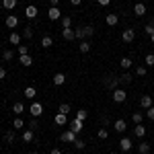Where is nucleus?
Segmentation results:
<instances>
[{
    "instance_id": "obj_26",
    "label": "nucleus",
    "mask_w": 154,
    "mask_h": 154,
    "mask_svg": "<svg viewBox=\"0 0 154 154\" xmlns=\"http://www.w3.org/2000/svg\"><path fill=\"white\" fill-rule=\"evenodd\" d=\"M58 113H64V115H70V113H72V107L68 105V103H62V105H60V109H58Z\"/></svg>"
},
{
    "instance_id": "obj_20",
    "label": "nucleus",
    "mask_w": 154,
    "mask_h": 154,
    "mask_svg": "<svg viewBox=\"0 0 154 154\" xmlns=\"http://www.w3.org/2000/svg\"><path fill=\"white\" fill-rule=\"evenodd\" d=\"M74 37H76V39H80V41H84V37H86V29H84V27L74 29Z\"/></svg>"
},
{
    "instance_id": "obj_56",
    "label": "nucleus",
    "mask_w": 154,
    "mask_h": 154,
    "mask_svg": "<svg viewBox=\"0 0 154 154\" xmlns=\"http://www.w3.org/2000/svg\"><path fill=\"white\" fill-rule=\"evenodd\" d=\"M0 58H2V56H0Z\"/></svg>"
},
{
    "instance_id": "obj_2",
    "label": "nucleus",
    "mask_w": 154,
    "mask_h": 154,
    "mask_svg": "<svg viewBox=\"0 0 154 154\" xmlns=\"http://www.w3.org/2000/svg\"><path fill=\"white\" fill-rule=\"evenodd\" d=\"M60 140H62V142H68V144H74L76 140H78V134L72 131V130H66L62 136H60Z\"/></svg>"
},
{
    "instance_id": "obj_52",
    "label": "nucleus",
    "mask_w": 154,
    "mask_h": 154,
    "mask_svg": "<svg viewBox=\"0 0 154 154\" xmlns=\"http://www.w3.org/2000/svg\"><path fill=\"white\" fill-rule=\"evenodd\" d=\"M49 4H51V6H58V4H60V0H49Z\"/></svg>"
},
{
    "instance_id": "obj_47",
    "label": "nucleus",
    "mask_w": 154,
    "mask_h": 154,
    "mask_svg": "<svg viewBox=\"0 0 154 154\" xmlns=\"http://www.w3.org/2000/svg\"><path fill=\"white\" fill-rule=\"evenodd\" d=\"M84 29H86V37H91V35H93V33H95V29H93L91 25H88V27H84Z\"/></svg>"
},
{
    "instance_id": "obj_49",
    "label": "nucleus",
    "mask_w": 154,
    "mask_h": 154,
    "mask_svg": "<svg viewBox=\"0 0 154 154\" xmlns=\"http://www.w3.org/2000/svg\"><path fill=\"white\" fill-rule=\"evenodd\" d=\"M70 4H72V6H80V4H82V0H70Z\"/></svg>"
},
{
    "instance_id": "obj_14",
    "label": "nucleus",
    "mask_w": 154,
    "mask_h": 154,
    "mask_svg": "<svg viewBox=\"0 0 154 154\" xmlns=\"http://www.w3.org/2000/svg\"><path fill=\"white\" fill-rule=\"evenodd\" d=\"M54 123H56V125H66V123H68V115H64V113H56Z\"/></svg>"
},
{
    "instance_id": "obj_53",
    "label": "nucleus",
    "mask_w": 154,
    "mask_h": 154,
    "mask_svg": "<svg viewBox=\"0 0 154 154\" xmlns=\"http://www.w3.org/2000/svg\"><path fill=\"white\" fill-rule=\"evenodd\" d=\"M150 41H152V43H154V33H152V35H150Z\"/></svg>"
},
{
    "instance_id": "obj_22",
    "label": "nucleus",
    "mask_w": 154,
    "mask_h": 154,
    "mask_svg": "<svg viewBox=\"0 0 154 154\" xmlns=\"http://www.w3.org/2000/svg\"><path fill=\"white\" fill-rule=\"evenodd\" d=\"M62 37H64L66 41H72V39H76V37H74V31H72V29H62Z\"/></svg>"
},
{
    "instance_id": "obj_33",
    "label": "nucleus",
    "mask_w": 154,
    "mask_h": 154,
    "mask_svg": "<svg viewBox=\"0 0 154 154\" xmlns=\"http://www.w3.org/2000/svg\"><path fill=\"white\" fill-rule=\"evenodd\" d=\"M86 117H88V111H86V109H78V111H76V119L84 121Z\"/></svg>"
},
{
    "instance_id": "obj_42",
    "label": "nucleus",
    "mask_w": 154,
    "mask_h": 154,
    "mask_svg": "<svg viewBox=\"0 0 154 154\" xmlns=\"http://www.w3.org/2000/svg\"><path fill=\"white\" fill-rule=\"evenodd\" d=\"M74 146H76V150H84V148H86V142H84V140H80V138H78V140H76V142H74Z\"/></svg>"
},
{
    "instance_id": "obj_19",
    "label": "nucleus",
    "mask_w": 154,
    "mask_h": 154,
    "mask_svg": "<svg viewBox=\"0 0 154 154\" xmlns=\"http://www.w3.org/2000/svg\"><path fill=\"white\" fill-rule=\"evenodd\" d=\"M17 25H19V19H17L14 14H8V17H6V27H8V29H14Z\"/></svg>"
},
{
    "instance_id": "obj_25",
    "label": "nucleus",
    "mask_w": 154,
    "mask_h": 154,
    "mask_svg": "<svg viewBox=\"0 0 154 154\" xmlns=\"http://www.w3.org/2000/svg\"><path fill=\"white\" fill-rule=\"evenodd\" d=\"M33 138H35L33 130H25L23 131V142H33Z\"/></svg>"
},
{
    "instance_id": "obj_15",
    "label": "nucleus",
    "mask_w": 154,
    "mask_h": 154,
    "mask_svg": "<svg viewBox=\"0 0 154 154\" xmlns=\"http://www.w3.org/2000/svg\"><path fill=\"white\" fill-rule=\"evenodd\" d=\"M64 82H66V74H62V72H56V74H54V84H56V86H62Z\"/></svg>"
},
{
    "instance_id": "obj_51",
    "label": "nucleus",
    "mask_w": 154,
    "mask_h": 154,
    "mask_svg": "<svg viewBox=\"0 0 154 154\" xmlns=\"http://www.w3.org/2000/svg\"><path fill=\"white\" fill-rule=\"evenodd\" d=\"M49 154H62V150H60V148H54V150H51Z\"/></svg>"
},
{
    "instance_id": "obj_7",
    "label": "nucleus",
    "mask_w": 154,
    "mask_h": 154,
    "mask_svg": "<svg viewBox=\"0 0 154 154\" xmlns=\"http://www.w3.org/2000/svg\"><path fill=\"white\" fill-rule=\"evenodd\" d=\"M134 142H131L130 138H121V142H119V148H121V152H130Z\"/></svg>"
},
{
    "instance_id": "obj_40",
    "label": "nucleus",
    "mask_w": 154,
    "mask_h": 154,
    "mask_svg": "<svg viewBox=\"0 0 154 154\" xmlns=\"http://www.w3.org/2000/svg\"><path fill=\"white\" fill-rule=\"evenodd\" d=\"M23 37L25 39H31V37H33V29H31V27H25L23 29Z\"/></svg>"
},
{
    "instance_id": "obj_28",
    "label": "nucleus",
    "mask_w": 154,
    "mask_h": 154,
    "mask_svg": "<svg viewBox=\"0 0 154 154\" xmlns=\"http://www.w3.org/2000/svg\"><path fill=\"white\" fill-rule=\"evenodd\" d=\"M62 29H70L72 27V17H62Z\"/></svg>"
},
{
    "instance_id": "obj_31",
    "label": "nucleus",
    "mask_w": 154,
    "mask_h": 154,
    "mask_svg": "<svg viewBox=\"0 0 154 154\" xmlns=\"http://www.w3.org/2000/svg\"><path fill=\"white\" fill-rule=\"evenodd\" d=\"M2 6H4L6 11H12V8L17 6V0H2Z\"/></svg>"
},
{
    "instance_id": "obj_43",
    "label": "nucleus",
    "mask_w": 154,
    "mask_h": 154,
    "mask_svg": "<svg viewBox=\"0 0 154 154\" xmlns=\"http://www.w3.org/2000/svg\"><path fill=\"white\" fill-rule=\"evenodd\" d=\"M37 128H39V123H37V117H31V121H29V130L35 131Z\"/></svg>"
},
{
    "instance_id": "obj_11",
    "label": "nucleus",
    "mask_w": 154,
    "mask_h": 154,
    "mask_svg": "<svg viewBox=\"0 0 154 154\" xmlns=\"http://www.w3.org/2000/svg\"><path fill=\"white\" fill-rule=\"evenodd\" d=\"M105 23L109 25V27H115V25L119 23V17L115 14V12H111V14H107V17H105Z\"/></svg>"
},
{
    "instance_id": "obj_16",
    "label": "nucleus",
    "mask_w": 154,
    "mask_h": 154,
    "mask_svg": "<svg viewBox=\"0 0 154 154\" xmlns=\"http://www.w3.org/2000/svg\"><path fill=\"white\" fill-rule=\"evenodd\" d=\"M23 111H25V105H23V103H21V101L12 105V113H14L17 117H21V115H23Z\"/></svg>"
},
{
    "instance_id": "obj_45",
    "label": "nucleus",
    "mask_w": 154,
    "mask_h": 154,
    "mask_svg": "<svg viewBox=\"0 0 154 154\" xmlns=\"http://www.w3.org/2000/svg\"><path fill=\"white\" fill-rule=\"evenodd\" d=\"M146 117L150 119V121H154V105L150 107V109H146Z\"/></svg>"
},
{
    "instance_id": "obj_5",
    "label": "nucleus",
    "mask_w": 154,
    "mask_h": 154,
    "mask_svg": "<svg viewBox=\"0 0 154 154\" xmlns=\"http://www.w3.org/2000/svg\"><path fill=\"white\" fill-rule=\"evenodd\" d=\"M134 37H136V31H134V29H123V31H121V41H123V43H131Z\"/></svg>"
},
{
    "instance_id": "obj_18",
    "label": "nucleus",
    "mask_w": 154,
    "mask_h": 154,
    "mask_svg": "<svg viewBox=\"0 0 154 154\" xmlns=\"http://www.w3.org/2000/svg\"><path fill=\"white\" fill-rule=\"evenodd\" d=\"M134 136H136V138H144V136H146V128H144L142 123H138V125L134 128Z\"/></svg>"
},
{
    "instance_id": "obj_29",
    "label": "nucleus",
    "mask_w": 154,
    "mask_h": 154,
    "mask_svg": "<svg viewBox=\"0 0 154 154\" xmlns=\"http://www.w3.org/2000/svg\"><path fill=\"white\" fill-rule=\"evenodd\" d=\"M12 58H14V51H12V49H4V51H2V60H4V62H11Z\"/></svg>"
},
{
    "instance_id": "obj_46",
    "label": "nucleus",
    "mask_w": 154,
    "mask_h": 154,
    "mask_svg": "<svg viewBox=\"0 0 154 154\" xmlns=\"http://www.w3.org/2000/svg\"><path fill=\"white\" fill-rule=\"evenodd\" d=\"M136 74H138V76H146V66H138V68H136Z\"/></svg>"
},
{
    "instance_id": "obj_37",
    "label": "nucleus",
    "mask_w": 154,
    "mask_h": 154,
    "mask_svg": "<svg viewBox=\"0 0 154 154\" xmlns=\"http://www.w3.org/2000/svg\"><path fill=\"white\" fill-rule=\"evenodd\" d=\"M131 119H134V123H136V125H138V123H142L144 115H142V113H140V111H136V113H134V115H131Z\"/></svg>"
},
{
    "instance_id": "obj_36",
    "label": "nucleus",
    "mask_w": 154,
    "mask_h": 154,
    "mask_svg": "<svg viewBox=\"0 0 154 154\" xmlns=\"http://www.w3.org/2000/svg\"><path fill=\"white\" fill-rule=\"evenodd\" d=\"M4 142H8V144L14 142V131H12V130H8L6 134H4Z\"/></svg>"
},
{
    "instance_id": "obj_6",
    "label": "nucleus",
    "mask_w": 154,
    "mask_h": 154,
    "mask_svg": "<svg viewBox=\"0 0 154 154\" xmlns=\"http://www.w3.org/2000/svg\"><path fill=\"white\" fill-rule=\"evenodd\" d=\"M48 19H49V21H60V19H62V11H60L58 6H49Z\"/></svg>"
},
{
    "instance_id": "obj_21",
    "label": "nucleus",
    "mask_w": 154,
    "mask_h": 154,
    "mask_svg": "<svg viewBox=\"0 0 154 154\" xmlns=\"http://www.w3.org/2000/svg\"><path fill=\"white\" fill-rule=\"evenodd\" d=\"M8 43H12V45H21V35L19 33H11V37H8Z\"/></svg>"
},
{
    "instance_id": "obj_39",
    "label": "nucleus",
    "mask_w": 154,
    "mask_h": 154,
    "mask_svg": "<svg viewBox=\"0 0 154 154\" xmlns=\"http://www.w3.org/2000/svg\"><path fill=\"white\" fill-rule=\"evenodd\" d=\"M144 62H146V68H152V66H154V54H148Z\"/></svg>"
},
{
    "instance_id": "obj_24",
    "label": "nucleus",
    "mask_w": 154,
    "mask_h": 154,
    "mask_svg": "<svg viewBox=\"0 0 154 154\" xmlns=\"http://www.w3.org/2000/svg\"><path fill=\"white\" fill-rule=\"evenodd\" d=\"M138 152H140V154H148V152H150V144H148V142H140V144H138Z\"/></svg>"
},
{
    "instance_id": "obj_1",
    "label": "nucleus",
    "mask_w": 154,
    "mask_h": 154,
    "mask_svg": "<svg viewBox=\"0 0 154 154\" xmlns=\"http://www.w3.org/2000/svg\"><path fill=\"white\" fill-rule=\"evenodd\" d=\"M103 84H105L107 88H111V91H115V88H117L119 84V76H113V74H109V76H107V78H103Z\"/></svg>"
},
{
    "instance_id": "obj_4",
    "label": "nucleus",
    "mask_w": 154,
    "mask_h": 154,
    "mask_svg": "<svg viewBox=\"0 0 154 154\" xmlns=\"http://www.w3.org/2000/svg\"><path fill=\"white\" fill-rule=\"evenodd\" d=\"M111 99H113L115 103H123V101L128 99V93H125L123 88H115V91H113V95H111Z\"/></svg>"
},
{
    "instance_id": "obj_27",
    "label": "nucleus",
    "mask_w": 154,
    "mask_h": 154,
    "mask_svg": "<svg viewBox=\"0 0 154 154\" xmlns=\"http://www.w3.org/2000/svg\"><path fill=\"white\" fill-rule=\"evenodd\" d=\"M23 95L27 97V99H35L37 91H35V88H33V86H27V88H25V93H23Z\"/></svg>"
},
{
    "instance_id": "obj_9",
    "label": "nucleus",
    "mask_w": 154,
    "mask_h": 154,
    "mask_svg": "<svg viewBox=\"0 0 154 154\" xmlns=\"http://www.w3.org/2000/svg\"><path fill=\"white\" fill-rule=\"evenodd\" d=\"M70 130H72V131H76V134H80V131H82V121L74 117V119L70 121Z\"/></svg>"
},
{
    "instance_id": "obj_10",
    "label": "nucleus",
    "mask_w": 154,
    "mask_h": 154,
    "mask_svg": "<svg viewBox=\"0 0 154 154\" xmlns=\"http://www.w3.org/2000/svg\"><path fill=\"white\" fill-rule=\"evenodd\" d=\"M113 128H115V131H119V134H123V131L128 130V123H125L123 119H117V121H113Z\"/></svg>"
},
{
    "instance_id": "obj_48",
    "label": "nucleus",
    "mask_w": 154,
    "mask_h": 154,
    "mask_svg": "<svg viewBox=\"0 0 154 154\" xmlns=\"http://www.w3.org/2000/svg\"><path fill=\"white\" fill-rule=\"evenodd\" d=\"M97 2H99L101 6H109V4H111V0H97Z\"/></svg>"
},
{
    "instance_id": "obj_57",
    "label": "nucleus",
    "mask_w": 154,
    "mask_h": 154,
    "mask_svg": "<svg viewBox=\"0 0 154 154\" xmlns=\"http://www.w3.org/2000/svg\"><path fill=\"white\" fill-rule=\"evenodd\" d=\"M152 99H154V97H152Z\"/></svg>"
},
{
    "instance_id": "obj_38",
    "label": "nucleus",
    "mask_w": 154,
    "mask_h": 154,
    "mask_svg": "<svg viewBox=\"0 0 154 154\" xmlns=\"http://www.w3.org/2000/svg\"><path fill=\"white\" fill-rule=\"evenodd\" d=\"M97 136H99V140H107V138H109V131H107L105 128H101V130L97 131Z\"/></svg>"
},
{
    "instance_id": "obj_35",
    "label": "nucleus",
    "mask_w": 154,
    "mask_h": 154,
    "mask_svg": "<svg viewBox=\"0 0 154 154\" xmlns=\"http://www.w3.org/2000/svg\"><path fill=\"white\" fill-rule=\"evenodd\" d=\"M23 125H25V123H23V119H21V117H17L14 121H12V130H23Z\"/></svg>"
},
{
    "instance_id": "obj_41",
    "label": "nucleus",
    "mask_w": 154,
    "mask_h": 154,
    "mask_svg": "<svg viewBox=\"0 0 154 154\" xmlns=\"http://www.w3.org/2000/svg\"><path fill=\"white\" fill-rule=\"evenodd\" d=\"M144 33H146L148 37L152 35V33H154V23H148V25H146V27H144Z\"/></svg>"
},
{
    "instance_id": "obj_23",
    "label": "nucleus",
    "mask_w": 154,
    "mask_h": 154,
    "mask_svg": "<svg viewBox=\"0 0 154 154\" xmlns=\"http://www.w3.org/2000/svg\"><path fill=\"white\" fill-rule=\"evenodd\" d=\"M78 49H80V54H88V51H91V43L84 39V41H80V43H78Z\"/></svg>"
},
{
    "instance_id": "obj_54",
    "label": "nucleus",
    "mask_w": 154,
    "mask_h": 154,
    "mask_svg": "<svg viewBox=\"0 0 154 154\" xmlns=\"http://www.w3.org/2000/svg\"><path fill=\"white\" fill-rule=\"evenodd\" d=\"M119 154H128V152H119Z\"/></svg>"
},
{
    "instance_id": "obj_32",
    "label": "nucleus",
    "mask_w": 154,
    "mask_h": 154,
    "mask_svg": "<svg viewBox=\"0 0 154 154\" xmlns=\"http://www.w3.org/2000/svg\"><path fill=\"white\" fill-rule=\"evenodd\" d=\"M134 78H131V74H128V72H123L121 76H119V82H123V84H130Z\"/></svg>"
},
{
    "instance_id": "obj_12",
    "label": "nucleus",
    "mask_w": 154,
    "mask_h": 154,
    "mask_svg": "<svg viewBox=\"0 0 154 154\" xmlns=\"http://www.w3.org/2000/svg\"><path fill=\"white\" fill-rule=\"evenodd\" d=\"M37 6H33V4H29V6H27V8H25V17H27V19H35L37 17Z\"/></svg>"
},
{
    "instance_id": "obj_30",
    "label": "nucleus",
    "mask_w": 154,
    "mask_h": 154,
    "mask_svg": "<svg viewBox=\"0 0 154 154\" xmlns=\"http://www.w3.org/2000/svg\"><path fill=\"white\" fill-rule=\"evenodd\" d=\"M21 64H23L25 68H29V66L33 64V58H31L29 54H27V56H21Z\"/></svg>"
},
{
    "instance_id": "obj_13",
    "label": "nucleus",
    "mask_w": 154,
    "mask_h": 154,
    "mask_svg": "<svg viewBox=\"0 0 154 154\" xmlns=\"http://www.w3.org/2000/svg\"><path fill=\"white\" fill-rule=\"evenodd\" d=\"M134 12H136V17H144V14H146V4H144V2H136Z\"/></svg>"
},
{
    "instance_id": "obj_50",
    "label": "nucleus",
    "mask_w": 154,
    "mask_h": 154,
    "mask_svg": "<svg viewBox=\"0 0 154 154\" xmlns=\"http://www.w3.org/2000/svg\"><path fill=\"white\" fill-rule=\"evenodd\" d=\"M2 78H6V70H4V68L0 66V80H2Z\"/></svg>"
},
{
    "instance_id": "obj_34",
    "label": "nucleus",
    "mask_w": 154,
    "mask_h": 154,
    "mask_svg": "<svg viewBox=\"0 0 154 154\" xmlns=\"http://www.w3.org/2000/svg\"><path fill=\"white\" fill-rule=\"evenodd\" d=\"M131 64H134V62H131V58H121V68H123V70L131 68Z\"/></svg>"
},
{
    "instance_id": "obj_8",
    "label": "nucleus",
    "mask_w": 154,
    "mask_h": 154,
    "mask_svg": "<svg viewBox=\"0 0 154 154\" xmlns=\"http://www.w3.org/2000/svg\"><path fill=\"white\" fill-rule=\"evenodd\" d=\"M140 105H142V109H150V107L154 105V99L150 95H144L142 99H140Z\"/></svg>"
},
{
    "instance_id": "obj_44",
    "label": "nucleus",
    "mask_w": 154,
    "mask_h": 154,
    "mask_svg": "<svg viewBox=\"0 0 154 154\" xmlns=\"http://www.w3.org/2000/svg\"><path fill=\"white\" fill-rule=\"evenodd\" d=\"M17 51H19V56H27V54H29V48H27V45H19Z\"/></svg>"
},
{
    "instance_id": "obj_3",
    "label": "nucleus",
    "mask_w": 154,
    "mask_h": 154,
    "mask_svg": "<svg viewBox=\"0 0 154 154\" xmlns=\"http://www.w3.org/2000/svg\"><path fill=\"white\" fill-rule=\"evenodd\" d=\"M29 113H31V117H41V115H43V105L37 103V101H33L31 107H29Z\"/></svg>"
},
{
    "instance_id": "obj_17",
    "label": "nucleus",
    "mask_w": 154,
    "mask_h": 154,
    "mask_svg": "<svg viewBox=\"0 0 154 154\" xmlns=\"http://www.w3.org/2000/svg\"><path fill=\"white\" fill-rule=\"evenodd\" d=\"M51 45H54V37L51 35H43L41 37V48L48 49V48H51Z\"/></svg>"
},
{
    "instance_id": "obj_55",
    "label": "nucleus",
    "mask_w": 154,
    "mask_h": 154,
    "mask_svg": "<svg viewBox=\"0 0 154 154\" xmlns=\"http://www.w3.org/2000/svg\"><path fill=\"white\" fill-rule=\"evenodd\" d=\"M31 154H39V152H31Z\"/></svg>"
}]
</instances>
